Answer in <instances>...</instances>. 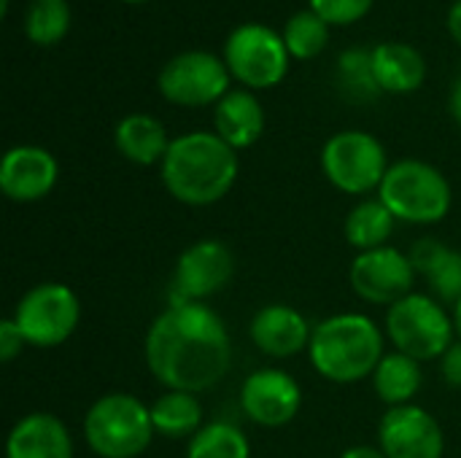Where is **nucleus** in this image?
<instances>
[{"mask_svg":"<svg viewBox=\"0 0 461 458\" xmlns=\"http://www.w3.org/2000/svg\"><path fill=\"white\" fill-rule=\"evenodd\" d=\"M11 319L16 321L27 346L57 348L78 329L81 302L70 286L46 281L22 294Z\"/></svg>","mask_w":461,"mask_h":458,"instance_id":"9","label":"nucleus"},{"mask_svg":"<svg viewBox=\"0 0 461 458\" xmlns=\"http://www.w3.org/2000/svg\"><path fill=\"white\" fill-rule=\"evenodd\" d=\"M386 332L365 313H335L313 327L308 359L330 383H359L373 378L386 356Z\"/></svg>","mask_w":461,"mask_h":458,"instance_id":"3","label":"nucleus"},{"mask_svg":"<svg viewBox=\"0 0 461 458\" xmlns=\"http://www.w3.org/2000/svg\"><path fill=\"white\" fill-rule=\"evenodd\" d=\"M235 275V256L232 251L213 238L197 240L176 262L170 302H205Z\"/></svg>","mask_w":461,"mask_h":458,"instance_id":"12","label":"nucleus"},{"mask_svg":"<svg viewBox=\"0 0 461 458\" xmlns=\"http://www.w3.org/2000/svg\"><path fill=\"white\" fill-rule=\"evenodd\" d=\"M378 200L394 213L397 221L429 227L440 224L454 205L448 178L424 159H400L389 167Z\"/></svg>","mask_w":461,"mask_h":458,"instance_id":"5","label":"nucleus"},{"mask_svg":"<svg viewBox=\"0 0 461 458\" xmlns=\"http://www.w3.org/2000/svg\"><path fill=\"white\" fill-rule=\"evenodd\" d=\"M370 381L384 405H389V408L413 405V400L419 397L421 383H424L421 362H416L413 356H405L400 351H389L381 359V364L375 367Z\"/></svg>","mask_w":461,"mask_h":458,"instance_id":"22","label":"nucleus"},{"mask_svg":"<svg viewBox=\"0 0 461 458\" xmlns=\"http://www.w3.org/2000/svg\"><path fill=\"white\" fill-rule=\"evenodd\" d=\"M249 335H251V343L265 356L292 359L308 351L313 327L297 308L284 305V302H270L254 313L249 324Z\"/></svg>","mask_w":461,"mask_h":458,"instance_id":"16","label":"nucleus"},{"mask_svg":"<svg viewBox=\"0 0 461 458\" xmlns=\"http://www.w3.org/2000/svg\"><path fill=\"white\" fill-rule=\"evenodd\" d=\"M448 111L454 116V121L461 127V76L451 84V94H448Z\"/></svg>","mask_w":461,"mask_h":458,"instance_id":"34","label":"nucleus"},{"mask_svg":"<svg viewBox=\"0 0 461 458\" xmlns=\"http://www.w3.org/2000/svg\"><path fill=\"white\" fill-rule=\"evenodd\" d=\"M454 327H456V340L461 343V300L454 305Z\"/></svg>","mask_w":461,"mask_h":458,"instance_id":"35","label":"nucleus"},{"mask_svg":"<svg viewBox=\"0 0 461 458\" xmlns=\"http://www.w3.org/2000/svg\"><path fill=\"white\" fill-rule=\"evenodd\" d=\"M386 337L394 351L413 356L416 362L440 359L456 343L454 313L432 294L411 292L392 308H386Z\"/></svg>","mask_w":461,"mask_h":458,"instance_id":"6","label":"nucleus"},{"mask_svg":"<svg viewBox=\"0 0 461 458\" xmlns=\"http://www.w3.org/2000/svg\"><path fill=\"white\" fill-rule=\"evenodd\" d=\"M5 458H73L70 429L54 413H27L8 432Z\"/></svg>","mask_w":461,"mask_h":458,"instance_id":"17","label":"nucleus"},{"mask_svg":"<svg viewBox=\"0 0 461 458\" xmlns=\"http://www.w3.org/2000/svg\"><path fill=\"white\" fill-rule=\"evenodd\" d=\"M59 178V165L43 146H14L0 162V192L11 202H38L51 194Z\"/></svg>","mask_w":461,"mask_h":458,"instance_id":"15","label":"nucleus"},{"mask_svg":"<svg viewBox=\"0 0 461 458\" xmlns=\"http://www.w3.org/2000/svg\"><path fill=\"white\" fill-rule=\"evenodd\" d=\"M303 408L300 383L276 367L251 373L240 386V410L249 421L265 429H281L297 418Z\"/></svg>","mask_w":461,"mask_h":458,"instance_id":"13","label":"nucleus"},{"mask_svg":"<svg viewBox=\"0 0 461 458\" xmlns=\"http://www.w3.org/2000/svg\"><path fill=\"white\" fill-rule=\"evenodd\" d=\"M389 167L384 143L365 130L335 132L321 148V170L327 181L351 197L378 192Z\"/></svg>","mask_w":461,"mask_h":458,"instance_id":"8","label":"nucleus"},{"mask_svg":"<svg viewBox=\"0 0 461 458\" xmlns=\"http://www.w3.org/2000/svg\"><path fill=\"white\" fill-rule=\"evenodd\" d=\"M338 86L346 97H351L354 103H373L381 92L375 73H373V49H346L338 57Z\"/></svg>","mask_w":461,"mask_h":458,"instance_id":"25","label":"nucleus"},{"mask_svg":"<svg viewBox=\"0 0 461 458\" xmlns=\"http://www.w3.org/2000/svg\"><path fill=\"white\" fill-rule=\"evenodd\" d=\"M122 3H130V5H140V3H149V0H122Z\"/></svg>","mask_w":461,"mask_h":458,"instance_id":"36","label":"nucleus"},{"mask_svg":"<svg viewBox=\"0 0 461 458\" xmlns=\"http://www.w3.org/2000/svg\"><path fill=\"white\" fill-rule=\"evenodd\" d=\"M230 70L224 57L205 49H189L167 59L157 76L159 94L181 108L216 105L230 92Z\"/></svg>","mask_w":461,"mask_h":458,"instance_id":"10","label":"nucleus"},{"mask_svg":"<svg viewBox=\"0 0 461 458\" xmlns=\"http://www.w3.org/2000/svg\"><path fill=\"white\" fill-rule=\"evenodd\" d=\"M113 143L127 162L151 167V165H162L173 138L167 135L165 124L157 116L127 113L113 130Z\"/></svg>","mask_w":461,"mask_h":458,"instance_id":"21","label":"nucleus"},{"mask_svg":"<svg viewBox=\"0 0 461 458\" xmlns=\"http://www.w3.org/2000/svg\"><path fill=\"white\" fill-rule=\"evenodd\" d=\"M70 30L68 0H32L24 13V35L35 46H57Z\"/></svg>","mask_w":461,"mask_h":458,"instance_id":"27","label":"nucleus"},{"mask_svg":"<svg viewBox=\"0 0 461 458\" xmlns=\"http://www.w3.org/2000/svg\"><path fill=\"white\" fill-rule=\"evenodd\" d=\"M281 35L292 59H316L330 43V24L316 11L303 8L286 19Z\"/></svg>","mask_w":461,"mask_h":458,"instance_id":"28","label":"nucleus"},{"mask_svg":"<svg viewBox=\"0 0 461 458\" xmlns=\"http://www.w3.org/2000/svg\"><path fill=\"white\" fill-rule=\"evenodd\" d=\"M213 132L235 151L251 148L265 132V108L251 89H230L213 105Z\"/></svg>","mask_w":461,"mask_h":458,"instance_id":"18","label":"nucleus"},{"mask_svg":"<svg viewBox=\"0 0 461 458\" xmlns=\"http://www.w3.org/2000/svg\"><path fill=\"white\" fill-rule=\"evenodd\" d=\"M440 375L451 389H461V343L456 340L443 356H440Z\"/></svg>","mask_w":461,"mask_h":458,"instance_id":"31","label":"nucleus"},{"mask_svg":"<svg viewBox=\"0 0 461 458\" xmlns=\"http://www.w3.org/2000/svg\"><path fill=\"white\" fill-rule=\"evenodd\" d=\"M446 24H448V35L456 40L461 46V0H456L451 8H448V19H446Z\"/></svg>","mask_w":461,"mask_h":458,"instance_id":"32","label":"nucleus"},{"mask_svg":"<svg viewBox=\"0 0 461 458\" xmlns=\"http://www.w3.org/2000/svg\"><path fill=\"white\" fill-rule=\"evenodd\" d=\"M311 11H316L330 27H348L365 19L375 0H308Z\"/></svg>","mask_w":461,"mask_h":458,"instance_id":"29","label":"nucleus"},{"mask_svg":"<svg viewBox=\"0 0 461 458\" xmlns=\"http://www.w3.org/2000/svg\"><path fill=\"white\" fill-rule=\"evenodd\" d=\"M373 73L384 94H411L427 78V59L411 43L386 40L373 49Z\"/></svg>","mask_w":461,"mask_h":458,"instance_id":"20","label":"nucleus"},{"mask_svg":"<svg viewBox=\"0 0 461 458\" xmlns=\"http://www.w3.org/2000/svg\"><path fill=\"white\" fill-rule=\"evenodd\" d=\"M24 346H27V340H24V335L19 332L16 321H14V319H5V321L0 324V359H3V362H14V359L24 351Z\"/></svg>","mask_w":461,"mask_h":458,"instance_id":"30","label":"nucleus"},{"mask_svg":"<svg viewBox=\"0 0 461 458\" xmlns=\"http://www.w3.org/2000/svg\"><path fill=\"white\" fill-rule=\"evenodd\" d=\"M240 173L238 151L227 146L216 132L194 130L173 138L159 178L167 194L189 208H208L221 202Z\"/></svg>","mask_w":461,"mask_h":458,"instance_id":"2","label":"nucleus"},{"mask_svg":"<svg viewBox=\"0 0 461 458\" xmlns=\"http://www.w3.org/2000/svg\"><path fill=\"white\" fill-rule=\"evenodd\" d=\"M186 458H251V443L235 424L213 421L189 440Z\"/></svg>","mask_w":461,"mask_h":458,"instance_id":"26","label":"nucleus"},{"mask_svg":"<svg viewBox=\"0 0 461 458\" xmlns=\"http://www.w3.org/2000/svg\"><path fill=\"white\" fill-rule=\"evenodd\" d=\"M151 408L124 391L103 394L84 416V437L100 458L143 456L154 440Z\"/></svg>","mask_w":461,"mask_h":458,"instance_id":"4","label":"nucleus"},{"mask_svg":"<svg viewBox=\"0 0 461 458\" xmlns=\"http://www.w3.org/2000/svg\"><path fill=\"white\" fill-rule=\"evenodd\" d=\"M143 356L165 391L203 394L232 367V340L221 316L205 302H170L149 327Z\"/></svg>","mask_w":461,"mask_h":458,"instance_id":"1","label":"nucleus"},{"mask_svg":"<svg viewBox=\"0 0 461 458\" xmlns=\"http://www.w3.org/2000/svg\"><path fill=\"white\" fill-rule=\"evenodd\" d=\"M224 62L230 76L251 92L278 86L286 73L292 54L284 43V35L267 24L246 22L238 24L224 40Z\"/></svg>","mask_w":461,"mask_h":458,"instance_id":"7","label":"nucleus"},{"mask_svg":"<svg viewBox=\"0 0 461 458\" xmlns=\"http://www.w3.org/2000/svg\"><path fill=\"white\" fill-rule=\"evenodd\" d=\"M340 458H386V454L373 445H354V448H346Z\"/></svg>","mask_w":461,"mask_h":458,"instance_id":"33","label":"nucleus"},{"mask_svg":"<svg viewBox=\"0 0 461 458\" xmlns=\"http://www.w3.org/2000/svg\"><path fill=\"white\" fill-rule=\"evenodd\" d=\"M408 256L416 275L427 281L432 297L454 308L461 300V251L448 248L438 238H421L413 243Z\"/></svg>","mask_w":461,"mask_h":458,"instance_id":"19","label":"nucleus"},{"mask_svg":"<svg viewBox=\"0 0 461 458\" xmlns=\"http://www.w3.org/2000/svg\"><path fill=\"white\" fill-rule=\"evenodd\" d=\"M378 448L386 458H443L446 437L432 413L419 405L389 408L378 424Z\"/></svg>","mask_w":461,"mask_h":458,"instance_id":"14","label":"nucleus"},{"mask_svg":"<svg viewBox=\"0 0 461 458\" xmlns=\"http://www.w3.org/2000/svg\"><path fill=\"white\" fill-rule=\"evenodd\" d=\"M416 278L419 275L411 256L394 246L357 254L348 270L354 294L370 305H386V308L408 297L413 292Z\"/></svg>","mask_w":461,"mask_h":458,"instance_id":"11","label":"nucleus"},{"mask_svg":"<svg viewBox=\"0 0 461 458\" xmlns=\"http://www.w3.org/2000/svg\"><path fill=\"white\" fill-rule=\"evenodd\" d=\"M154 432L167 440L194 437L203 429V405L197 394L189 391H165L151 405Z\"/></svg>","mask_w":461,"mask_h":458,"instance_id":"23","label":"nucleus"},{"mask_svg":"<svg viewBox=\"0 0 461 458\" xmlns=\"http://www.w3.org/2000/svg\"><path fill=\"white\" fill-rule=\"evenodd\" d=\"M394 227H397L394 213L375 197V200H362L351 208V213L346 216L343 232H346V240L362 254V251L389 246Z\"/></svg>","mask_w":461,"mask_h":458,"instance_id":"24","label":"nucleus"}]
</instances>
